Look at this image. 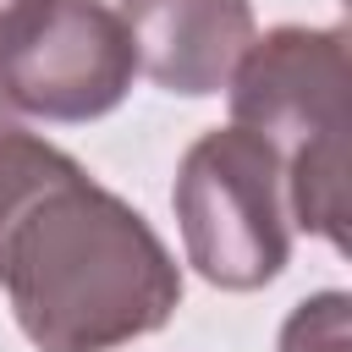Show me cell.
<instances>
[{
  "mask_svg": "<svg viewBox=\"0 0 352 352\" xmlns=\"http://www.w3.org/2000/svg\"><path fill=\"white\" fill-rule=\"evenodd\" d=\"M0 292L38 352H116L176 314L182 270L126 198L0 116Z\"/></svg>",
  "mask_w": 352,
  "mask_h": 352,
  "instance_id": "1",
  "label": "cell"
},
{
  "mask_svg": "<svg viewBox=\"0 0 352 352\" xmlns=\"http://www.w3.org/2000/svg\"><path fill=\"white\" fill-rule=\"evenodd\" d=\"M231 126L280 154L292 220L346 248V33L275 28L253 38L231 72Z\"/></svg>",
  "mask_w": 352,
  "mask_h": 352,
  "instance_id": "2",
  "label": "cell"
},
{
  "mask_svg": "<svg viewBox=\"0 0 352 352\" xmlns=\"http://www.w3.org/2000/svg\"><path fill=\"white\" fill-rule=\"evenodd\" d=\"M176 226L187 264L220 292H258L292 258L286 165L248 126L204 132L176 165Z\"/></svg>",
  "mask_w": 352,
  "mask_h": 352,
  "instance_id": "3",
  "label": "cell"
},
{
  "mask_svg": "<svg viewBox=\"0 0 352 352\" xmlns=\"http://www.w3.org/2000/svg\"><path fill=\"white\" fill-rule=\"evenodd\" d=\"M132 77V38L104 0H22L0 28V99L11 116L99 121Z\"/></svg>",
  "mask_w": 352,
  "mask_h": 352,
  "instance_id": "4",
  "label": "cell"
},
{
  "mask_svg": "<svg viewBox=\"0 0 352 352\" xmlns=\"http://www.w3.org/2000/svg\"><path fill=\"white\" fill-rule=\"evenodd\" d=\"M116 16L138 72L187 99L220 94L253 44V0H121Z\"/></svg>",
  "mask_w": 352,
  "mask_h": 352,
  "instance_id": "5",
  "label": "cell"
},
{
  "mask_svg": "<svg viewBox=\"0 0 352 352\" xmlns=\"http://www.w3.org/2000/svg\"><path fill=\"white\" fill-rule=\"evenodd\" d=\"M280 352H352V297L319 292L280 324Z\"/></svg>",
  "mask_w": 352,
  "mask_h": 352,
  "instance_id": "6",
  "label": "cell"
},
{
  "mask_svg": "<svg viewBox=\"0 0 352 352\" xmlns=\"http://www.w3.org/2000/svg\"><path fill=\"white\" fill-rule=\"evenodd\" d=\"M16 6H22V0H0V28H6V16H11ZM0 116H11V110H6V99H0Z\"/></svg>",
  "mask_w": 352,
  "mask_h": 352,
  "instance_id": "7",
  "label": "cell"
}]
</instances>
